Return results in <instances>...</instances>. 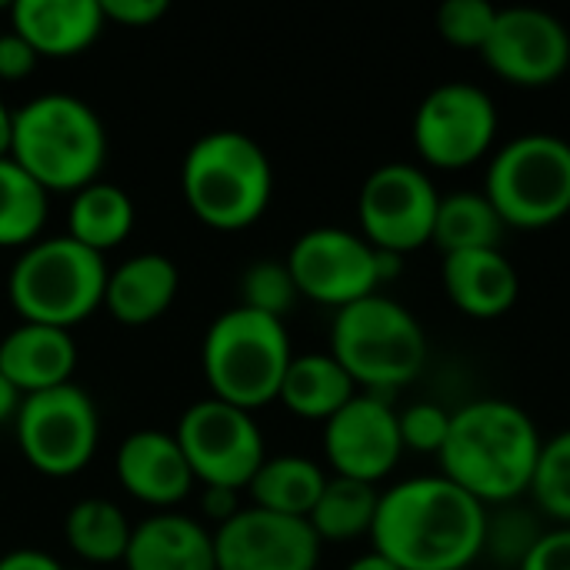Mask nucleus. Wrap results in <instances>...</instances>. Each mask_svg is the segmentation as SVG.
I'll list each match as a JSON object with an SVG mask.
<instances>
[{
	"instance_id": "18",
	"label": "nucleus",
	"mask_w": 570,
	"mask_h": 570,
	"mask_svg": "<svg viewBox=\"0 0 570 570\" xmlns=\"http://www.w3.org/2000/svg\"><path fill=\"white\" fill-rule=\"evenodd\" d=\"M73 367H77V344L67 327L20 321L0 341V374L20 394H37L70 384Z\"/></svg>"
},
{
	"instance_id": "8",
	"label": "nucleus",
	"mask_w": 570,
	"mask_h": 570,
	"mask_svg": "<svg viewBox=\"0 0 570 570\" xmlns=\"http://www.w3.org/2000/svg\"><path fill=\"white\" fill-rule=\"evenodd\" d=\"M484 194L508 227L538 230L570 214V140L528 130L494 150Z\"/></svg>"
},
{
	"instance_id": "10",
	"label": "nucleus",
	"mask_w": 570,
	"mask_h": 570,
	"mask_svg": "<svg viewBox=\"0 0 570 570\" xmlns=\"http://www.w3.org/2000/svg\"><path fill=\"white\" fill-rule=\"evenodd\" d=\"M190 471L204 488H247L261 461L267 458L264 434L254 411L234 407L220 397L194 401L174 431Z\"/></svg>"
},
{
	"instance_id": "11",
	"label": "nucleus",
	"mask_w": 570,
	"mask_h": 570,
	"mask_svg": "<svg viewBox=\"0 0 570 570\" xmlns=\"http://www.w3.org/2000/svg\"><path fill=\"white\" fill-rule=\"evenodd\" d=\"M441 194L424 167L411 160H387L367 174L357 194L361 234L391 254H411L431 244Z\"/></svg>"
},
{
	"instance_id": "7",
	"label": "nucleus",
	"mask_w": 570,
	"mask_h": 570,
	"mask_svg": "<svg viewBox=\"0 0 570 570\" xmlns=\"http://www.w3.org/2000/svg\"><path fill=\"white\" fill-rule=\"evenodd\" d=\"M291 361L294 347L284 321L240 304L214 317L200 347L204 377L214 397L244 411L277 401Z\"/></svg>"
},
{
	"instance_id": "37",
	"label": "nucleus",
	"mask_w": 570,
	"mask_h": 570,
	"mask_svg": "<svg viewBox=\"0 0 570 570\" xmlns=\"http://www.w3.org/2000/svg\"><path fill=\"white\" fill-rule=\"evenodd\" d=\"M100 7H104L107 20H117L127 27H147L167 13L164 0H100Z\"/></svg>"
},
{
	"instance_id": "35",
	"label": "nucleus",
	"mask_w": 570,
	"mask_h": 570,
	"mask_svg": "<svg viewBox=\"0 0 570 570\" xmlns=\"http://www.w3.org/2000/svg\"><path fill=\"white\" fill-rule=\"evenodd\" d=\"M518 570H570V528H551Z\"/></svg>"
},
{
	"instance_id": "9",
	"label": "nucleus",
	"mask_w": 570,
	"mask_h": 570,
	"mask_svg": "<svg viewBox=\"0 0 570 570\" xmlns=\"http://www.w3.org/2000/svg\"><path fill=\"white\" fill-rule=\"evenodd\" d=\"M13 431L23 458L37 471L63 478L90 464L100 441V414L94 397L70 381L50 391L23 394Z\"/></svg>"
},
{
	"instance_id": "20",
	"label": "nucleus",
	"mask_w": 570,
	"mask_h": 570,
	"mask_svg": "<svg viewBox=\"0 0 570 570\" xmlns=\"http://www.w3.org/2000/svg\"><path fill=\"white\" fill-rule=\"evenodd\" d=\"M441 277L454 307L471 317H498L521 294V274L501 247L448 254Z\"/></svg>"
},
{
	"instance_id": "2",
	"label": "nucleus",
	"mask_w": 570,
	"mask_h": 570,
	"mask_svg": "<svg viewBox=\"0 0 570 570\" xmlns=\"http://www.w3.org/2000/svg\"><path fill=\"white\" fill-rule=\"evenodd\" d=\"M541 431L531 414L504 397H478L461 411H451V431L441 448V474L484 508L514 504L528 494Z\"/></svg>"
},
{
	"instance_id": "14",
	"label": "nucleus",
	"mask_w": 570,
	"mask_h": 570,
	"mask_svg": "<svg viewBox=\"0 0 570 570\" xmlns=\"http://www.w3.org/2000/svg\"><path fill=\"white\" fill-rule=\"evenodd\" d=\"M481 57L508 83L548 87L570 67V30L544 7H498Z\"/></svg>"
},
{
	"instance_id": "16",
	"label": "nucleus",
	"mask_w": 570,
	"mask_h": 570,
	"mask_svg": "<svg viewBox=\"0 0 570 570\" xmlns=\"http://www.w3.org/2000/svg\"><path fill=\"white\" fill-rule=\"evenodd\" d=\"M401 451L397 411L381 394L357 391L334 417L324 421V454L341 478L377 484L397 468Z\"/></svg>"
},
{
	"instance_id": "23",
	"label": "nucleus",
	"mask_w": 570,
	"mask_h": 570,
	"mask_svg": "<svg viewBox=\"0 0 570 570\" xmlns=\"http://www.w3.org/2000/svg\"><path fill=\"white\" fill-rule=\"evenodd\" d=\"M354 394H357V384L341 367V361L331 351L327 354L311 351V354H294V361L287 364V374L281 381L277 401L301 417L327 421Z\"/></svg>"
},
{
	"instance_id": "1",
	"label": "nucleus",
	"mask_w": 570,
	"mask_h": 570,
	"mask_svg": "<svg viewBox=\"0 0 570 570\" xmlns=\"http://www.w3.org/2000/svg\"><path fill=\"white\" fill-rule=\"evenodd\" d=\"M488 508L444 474L381 491L371 544L401 570H468L484 551Z\"/></svg>"
},
{
	"instance_id": "17",
	"label": "nucleus",
	"mask_w": 570,
	"mask_h": 570,
	"mask_svg": "<svg viewBox=\"0 0 570 570\" xmlns=\"http://www.w3.org/2000/svg\"><path fill=\"white\" fill-rule=\"evenodd\" d=\"M114 468L127 494L157 508H170L184 501L197 481L177 438L160 428L130 431L117 448Z\"/></svg>"
},
{
	"instance_id": "21",
	"label": "nucleus",
	"mask_w": 570,
	"mask_h": 570,
	"mask_svg": "<svg viewBox=\"0 0 570 570\" xmlns=\"http://www.w3.org/2000/svg\"><path fill=\"white\" fill-rule=\"evenodd\" d=\"M13 30L47 57H70L87 50L104 30L100 0H13Z\"/></svg>"
},
{
	"instance_id": "42",
	"label": "nucleus",
	"mask_w": 570,
	"mask_h": 570,
	"mask_svg": "<svg viewBox=\"0 0 570 570\" xmlns=\"http://www.w3.org/2000/svg\"><path fill=\"white\" fill-rule=\"evenodd\" d=\"M10 140H13V110L0 97V157L10 154Z\"/></svg>"
},
{
	"instance_id": "24",
	"label": "nucleus",
	"mask_w": 570,
	"mask_h": 570,
	"mask_svg": "<svg viewBox=\"0 0 570 570\" xmlns=\"http://www.w3.org/2000/svg\"><path fill=\"white\" fill-rule=\"evenodd\" d=\"M327 484V474L314 458L304 454H274L264 458L261 468L254 471L247 491L254 508L287 514V518H311L321 491Z\"/></svg>"
},
{
	"instance_id": "38",
	"label": "nucleus",
	"mask_w": 570,
	"mask_h": 570,
	"mask_svg": "<svg viewBox=\"0 0 570 570\" xmlns=\"http://www.w3.org/2000/svg\"><path fill=\"white\" fill-rule=\"evenodd\" d=\"M237 494H240V491H234V488H217V484L204 488V501H200V504H204V514L214 518L217 528H220L224 521H230V518L240 511Z\"/></svg>"
},
{
	"instance_id": "41",
	"label": "nucleus",
	"mask_w": 570,
	"mask_h": 570,
	"mask_svg": "<svg viewBox=\"0 0 570 570\" xmlns=\"http://www.w3.org/2000/svg\"><path fill=\"white\" fill-rule=\"evenodd\" d=\"M344 570H401L394 561H387L384 554H377L374 548L367 551V554H361V558H354L351 564Z\"/></svg>"
},
{
	"instance_id": "6",
	"label": "nucleus",
	"mask_w": 570,
	"mask_h": 570,
	"mask_svg": "<svg viewBox=\"0 0 570 570\" xmlns=\"http://www.w3.org/2000/svg\"><path fill=\"white\" fill-rule=\"evenodd\" d=\"M107 274L104 254L70 234L37 237L17 254L7 294L23 321L70 331L104 304Z\"/></svg>"
},
{
	"instance_id": "28",
	"label": "nucleus",
	"mask_w": 570,
	"mask_h": 570,
	"mask_svg": "<svg viewBox=\"0 0 570 570\" xmlns=\"http://www.w3.org/2000/svg\"><path fill=\"white\" fill-rule=\"evenodd\" d=\"M377 501L381 491L377 484L367 481H354V478H327L307 524L314 528V534L324 541H357L361 534H371L374 528V514H377Z\"/></svg>"
},
{
	"instance_id": "34",
	"label": "nucleus",
	"mask_w": 570,
	"mask_h": 570,
	"mask_svg": "<svg viewBox=\"0 0 570 570\" xmlns=\"http://www.w3.org/2000/svg\"><path fill=\"white\" fill-rule=\"evenodd\" d=\"M397 424H401L404 448L421 451V454H441L448 431H451V411H444L441 404L421 401V404L397 411Z\"/></svg>"
},
{
	"instance_id": "4",
	"label": "nucleus",
	"mask_w": 570,
	"mask_h": 570,
	"mask_svg": "<svg viewBox=\"0 0 570 570\" xmlns=\"http://www.w3.org/2000/svg\"><path fill=\"white\" fill-rule=\"evenodd\" d=\"M180 187L190 210L217 227L240 230L261 220L274 194L267 150L244 130L200 134L180 164Z\"/></svg>"
},
{
	"instance_id": "33",
	"label": "nucleus",
	"mask_w": 570,
	"mask_h": 570,
	"mask_svg": "<svg viewBox=\"0 0 570 570\" xmlns=\"http://www.w3.org/2000/svg\"><path fill=\"white\" fill-rule=\"evenodd\" d=\"M541 528L534 524L531 514L511 508V504H501V511L491 518L488 511V538H484V548H494L508 564L521 568V561L531 554V548L541 541Z\"/></svg>"
},
{
	"instance_id": "39",
	"label": "nucleus",
	"mask_w": 570,
	"mask_h": 570,
	"mask_svg": "<svg viewBox=\"0 0 570 570\" xmlns=\"http://www.w3.org/2000/svg\"><path fill=\"white\" fill-rule=\"evenodd\" d=\"M0 570H67L57 558L37 548H17L0 558Z\"/></svg>"
},
{
	"instance_id": "29",
	"label": "nucleus",
	"mask_w": 570,
	"mask_h": 570,
	"mask_svg": "<svg viewBox=\"0 0 570 570\" xmlns=\"http://www.w3.org/2000/svg\"><path fill=\"white\" fill-rule=\"evenodd\" d=\"M50 190L10 154L0 157V247H27L47 224Z\"/></svg>"
},
{
	"instance_id": "31",
	"label": "nucleus",
	"mask_w": 570,
	"mask_h": 570,
	"mask_svg": "<svg viewBox=\"0 0 570 570\" xmlns=\"http://www.w3.org/2000/svg\"><path fill=\"white\" fill-rule=\"evenodd\" d=\"M240 294H244L240 307L271 314L277 321H284V314L301 297L287 261H254L240 277Z\"/></svg>"
},
{
	"instance_id": "12",
	"label": "nucleus",
	"mask_w": 570,
	"mask_h": 570,
	"mask_svg": "<svg viewBox=\"0 0 570 570\" xmlns=\"http://www.w3.org/2000/svg\"><path fill=\"white\" fill-rule=\"evenodd\" d=\"M498 127V104L484 87L448 80L417 104L414 147L431 167L461 170L494 147Z\"/></svg>"
},
{
	"instance_id": "43",
	"label": "nucleus",
	"mask_w": 570,
	"mask_h": 570,
	"mask_svg": "<svg viewBox=\"0 0 570 570\" xmlns=\"http://www.w3.org/2000/svg\"><path fill=\"white\" fill-rule=\"evenodd\" d=\"M67 570H83V568H67Z\"/></svg>"
},
{
	"instance_id": "30",
	"label": "nucleus",
	"mask_w": 570,
	"mask_h": 570,
	"mask_svg": "<svg viewBox=\"0 0 570 570\" xmlns=\"http://www.w3.org/2000/svg\"><path fill=\"white\" fill-rule=\"evenodd\" d=\"M528 494L551 521H558V528H570V428L541 444Z\"/></svg>"
},
{
	"instance_id": "13",
	"label": "nucleus",
	"mask_w": 570,
	"mask_h": 570,
	"mask_svg": "<svg viewBox=\"0 0 570 570\" xmlns=\"http://www.w3.org/2000/svg\"><path fill=\"white\" fill-rule=\"evenodd\" d=\"M287 267L301 297L327 304L334 311L377 294L381 264L377 247L347 227H311L304 230L287 254Z\"/></svg>"
},
{
	"instance_id": "3",
	"label": "nucleus",
	"mask_w": 570,
	"mask_h": 570,
	"mask_svg": "<svg viewBox=\"0 0 570 570\" xmlns=\"http://www.w3.org/2000/svg\"><path fill=\"white\" fill-rule=\"evenodd\" d=\"M10 157L47 190L77 194L97 180L107 160V127L73 94H37L13 110Z\"/></svg>"
},
{
	"instance_id": "25",
	"label": "nucleus",
	"mask_w": 570,
	"mask_h": 570,
	"mask_svg": "<svg viewBox=\"0 0 570 570\" xmlns=\"http://www.w3.org/2000/svg\"><path fill=\"white\" fill-rule=\"evenodd\" d=\"M134 217H137L134 197L120 184L94 180L70 197L67 234L83 247L104 254L127 240V234L134 230Z\"/></svg>"
},
{
	"instance_id": "22",
	"label": "nucleus",
	"mask_w": 570,
	"mask_h": 570,
	"mask_svg": "<svg viewBox=\"0 0 570 570\" xmlns=\"http://www.w3.org/2000/svg\"><path fill=\"white\" fill-rule=\"evenodd\" d=\"M177 287H180L177 264L164 254L147 250L110 267L104 304L120 324L140 327V324L157 321L170 307V301L177 297Z\"/></svg>"
},
{
	"instance_id": "27",
	"label": "nucleus",
	"mask_w": 570,
	"mask_h": 570,
	"mask_svg": "<svg viewBox=\"0 0 570 570\" xmlns=\"http://www.w3.org/2000/svg\"><path fill=\"white\" fill-rule=\"evenodd\" d=\"M130 531L134 524L127 521L124 508H117L107 498H80L63 518V538L70 551L90 564L124 561Z\"/></svg>"
},
{
	"instance_id": "32",
	"label": "nucleus",
	"mask_w": 570,
	"mask_h": 570,
	"mask_svg": "<svg viewBox=\"0 0 570 570\" xmlns=\"http://www.w3.org/2000/svg\"><path fill=\"white\" fill-rule=\"evenodd\" d=\"M498 20V7L491 0H444L438 7V33L454 47L481 50L491 37V27Z\"/></svg>"
},
{
	"instance_id": "26",
	"label": "nucleus",
	"mask_w": 570,
	"mask_h": 570,
	"mask_svg": "<svg viewBox=\"0 0 570 570\" xmlns=\"http://www.w3.org/2000/svg\"><path fill=\"white\" fill-rule=\"evenodd\" d=\"M508 224L501 220V214L494 210V204L488 200V194L481 190H454L444 194L438 204V217H434V234L431 244L448 254H461V250H491L501 247Z\"/></svg>"
},
{
	"instance_id": "40",
	"label": "nucleus",
	"mask_w": 570,
	"mask_h": 570,
	"mask_svg": "<svg viewBox=\"0 0 570 570\" xmlns=\"http://www.w3.org/2000/svg\"><path fill=\"white\" fill-rule=\"evenodd\" d=\"M20 401H23V394L0 374V421H7V417H17V411H20Z\"/></svg>"
},
{
	"instance_id": "15",
	"label": "nucleus",
	"mask_w": 570,
	"mask_h": 570,
	"mask_svg": "<svg viewBox=\"0 0 570 570\" xmlns=\"http://www.w3.org/2000/svg\"><path fill=\"white\" fill-rule=\"evenodd\" d=\"M217 570H317L321 538L304 518L240 508L214 531Z\"/></svg>"
},
{
	"instance_id": "19",
	"label": "nucleus",
	"mask_w": 570,
	"mask_h": 570,
	"mask_svg": "<svg viewBox=\"0 0 570 570\" xmlns=\"http://www.w3.org/2000/svg\"><path fill=\"white\" fill-rule=\"evenodd\" d=\"M127 570H217L214 534L190 514L157 511L134 524Z\"/></svg>"
},
{
	"instance_id": "36",
	"label": "nucleus",
	"mask_w": 570,
	"mask_h": 570,
	"mask_svg": "<svg viewBox=\"0 0 570 570\" xmlns=\"http://www.w3.org/2000/svg\"><path fill=\"white\" fill-rule=\"evenodd\" d=\"M37 50L10 27L0 33V77L3 80H20L37 67Z\"/></svg>"
},
{
	"instance_id": "5",
	"label": "nucleus",
	"mask_w": 570,
	"mask_h": 570,
	"mask_svg": "<svg viewBox=\"0 0 570 570\" xmlns=\"http://www.w3.org/2000/svg\"><path fill=\"white\" fill-rule=\"evenodd\" d=\"M331 354L357 387L387 397L424 371L428 334L401 301L371 294L334 314Z\"/></svg>"
}]
</instances>
